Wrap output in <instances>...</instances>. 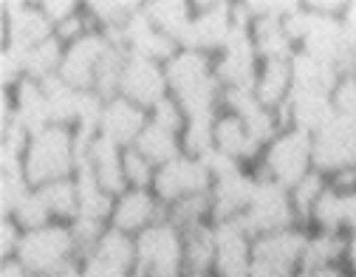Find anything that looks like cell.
I'll return each mask as SVG.
<instances>
[{
    "label": "cell",
    "mask_w": 356,
    "mask_h": 277,
    "mask_svg": "<svg viewBox=\"0 0 356 277\" xmlns=\"http://www.w3.org/2000/svg\"><path fill=\"white\" fill-rule=\"evenodd\" d=\"M260 63L263 60L254 49L249 31H238L224 45V52L215 54V77L224 90H252L257 82Z\"/></svg>",
    "instance_id": "obj_15"
},
{
    "label": "cell",
    "mask_w": 356,
    "mask_h": 277,
    "mask_svg": "<svg viewBox=\"0 0 356 277\" xmlns=\"http://www.w3.org/2000/svg\"><path fill=\"white\" fill-rule=\"evenodd\" d=\"M345 269L356 277V235H348V255H345Z\"/></svg>",
    "instance_id": "obj_42"
},
{
    "label": "cell",
    "mask_w": 356,
    "mask_h": 277,
    "mask_svg": "<svg viewBox=\"0 0 356 277\" xmlns=\"http://www.w3.org/2000/svg\"><path fill=\"white\" fill-rule=\"evenodd\" d=\"M212 184H215V178H212L209 167L201 159L181 153L178 159H172L156 170L153 193L161 201V207L167 209V207L184 201L190 196H209Z\"/></svg>",
    "instance_id": "obj_7"
},
{
    "label": "cell",
    "mask_w": 356,
    "mask_h": 277,
    "mask_svg": "<svg viewBox=\"0 0 356 277\" xmlns=\"http://www.w3.org/2000/svg\"><path fill=\"white\" fill-rule=\"evenodd\" d=\"M314 138V170L328 178L345 170H356V119L334 116Z\"/></svg>",
    "instance_id": "obj_11"
},
{
    "label": "cell",
    "mask_w": 356,
    "mask_h": 277,
    "mask_svg": "<svg viewBox=\"0 0 356 277\" xmlns=\"http://www.w3.org/2000/svg\"><path fill=\"white\" fill-rule=\"evenodd\" d=\"M145 15L159 31H164L167 37H172L178 45H181V37H184L187 26L193 23L195 6L187 3V0H147Z\"/></svg>",
    "instance_id": "obj_23"
},
{
    "label": "cell",
    "mask_w": 356,
    "mask_h": 277,
    "mask_svg": "<svg viewBox=\"0 0 356 277\" xmlns=\"http://www.w3.org/2000/svg\"><path fill=\"white\" fill-rule=\"evenodd\" d=\"M119 97H124L127 102L139 105L150 113L164 97H170L164 63H156L150 57L127 52L124 71H122V79H119Z\"/></svg>",
    "instance_id": "obj_10"
},
{
    "label": "cell",
    "mask_w": 356,
    "mask_h": 277,
    "mask_svg": "<svg viewBox=\"0 0 356 277\" xmlns=\"http://www.w3.org/2000/svg\"><path fill=\"white\" fill-rule=\"evenodd\" d=\"M254 235L246 229L243 218L215 223V277H252Z\"/></svg>",
    "instance_id": "obj_14"
},
{
    "label": "cell",
    "mask_w": 356,
    "mask_h": 277,
    "mask_svg": "<svg viewBox=\"0 0 356 277\" xmlns=\"http://www.w3.org/2000/svg\"><path fill=\"white\" fill-rule=\"evenodd\" d=\"M311 170H314V138L297 127L280 130L272 142L263 148V156L254 167V173L260 178H269L286 190H291Z\"/></svg>",
    "instance_id": "obj_3"
},
{
    "label": "cell",
    "mask_w": 356,
    "mask_h": 277,
    "mask_svg": "<svg viewBox=\"0 0 356 277\" xmlns=\"http://www.w3.org/2000/svg\"><path fill=\"white\" fill-rule=\"evenodd\" d=\"M345 235H356V190L345 193Z\"/></svg>",
    "instance_id": "obj_40"
},
{
    "label": "cell",
    "mask_w": 356,
    "mask_h": 277,
    "mask_svg": "<svg viewBox=\"0 0 356 277\" xmlns=\"http://www.w3.org/2000/svg\"><path fill=\"white\" fill-rule=\"evenodd\" d=\"M339 20H342V31H345V42H348L350 60L356 63V0H348L345 15Z\"/></svg>",
    "instance_id": "obj_39"
},
{
    "label": "cell",
    "mask_w": 356,
    "mask_h": 277,
    "mask_svg": "<svg viewBox=\"0 0 356 277\" xmlns=\"http://www.w3.org/2000/svg\"><path fill=\"white\" fill-rule=\"evenodd\" d=\"M170 97L184 108L187 119L218 116L224 102V88L215 77V57L181 49L170 63H164Z\"/></svg>",
    "instance_id": "obj_1"
},
{
    "label": "cell",
    "mask_w": 356,
    "mask_h": 277,
    "mask_svg": "<svg viewBox=\"0 0 356 277\" xmlns=\"http://www.w3.org/2000/svg\"><path fill=\"white\" fill-rule=\"evenodd\" d=\"M150 122H156V125H161V127H167V130H172V133L181 136V130H184V125H187V113H184V108L178 105L172 97H164V100L150 111Z\"/></svg>",
    "instance_id": "obj_37"
},
{
    "label": "cell",
    "mask_w": 356,
    "mask_h": 277,
    "mask_svg": "<svg viewBox=\"0 0 356 277\" xmlns=\"http://www.w3.org/2000/svg\"><path fill=\"white\" fill-rule=\"evenodd\" d=\"M193 6H195V15L181 37V49L215 57L218 52H224V45L238 34V26L232 17L235 3H227V0L215 3L212 0V3H193Z\"/></svg>",
    "instance_id": "obj_9"
},
{
    "label": "cell",
    "mask_w": 356,
    "mask_h": 277,
    "mask_svg": "<svg viewBox=\"0 0 356 277\" xmlns=\"http://www.w3.org/2000/svg\"><path fill=\"white\" fill-rule=\"evenodd\" d=\"M54 277H85V271H82L79 266H71V269H65V271H60V274H54Z\"/></svg>",
    "instance_id": "obj_43"
},
{
    "label": "cell",
    "mask_w": 356,
    "mask_h": 277,
    "mask_svg": "<svg viewBox=\"0 0 356 277\" xmlns=\"http://www.w3.org/2000/svg\"><path fill=\"white\" fill-rule=\"evenodd\" d=\"M17 260L34 277H54L71 266H79L71 223H49L34 232H26L17 249Z\"/></svg>",
    "instance_id": "obj_4"
},
{
    "label": "cell",
    "mask_w": 356,
    "mask_h": 277,
    "mask_svg": "<svg viewBox=\"0 0 356 277\" xmlns=\"http://www.w3.org/2000/svg\"><path fill=\"white\" fill-rule=\"evenodd\" d=\"M108 49H111V37L97 29L68 42L63 52V63H60V79L74 90H94L99 63Z\"/></svg>",
    "instance_id": "obj_13"
},
{
    "label": "cell",
    "mask_w": 356,
    "mask_h": 277,
    "mask_svg": "<svg viewBox=\"0 0 356 277\" xmlns=\"http://www.w3.org/2000/svg\"><path fill=\"white\" fill-rule=\"evenodd\" d=\"M291 71H294V90H305V94H331L339 82V71L323 60H314L302 52H294L291 57Z\"/></svg>",
    "instance_id": "obj_21"
},
{
    "label": "cell",
    "mask_w": 356,
    "mask_h": 277,
    "mask_svg": "<svg viewBox=\"0 0 356 277\" xmlns=\"http://www.w3.org/2000/svg\"><path fill=\"white\" fill-rule=\"evenodd\" d=\"M308 229H314V232L345 235V193H339L337 187H328V193L320 198L314 212H311Z\"/></svg>",
    "instance_id": "obj_30"
},
{
    "label": "cell",
    "mask_w": 356,
    "mask_h": 277,
    "mask_svg": "<svg viewBox=\"0 0 356 277\" xmlns=\"http://www.w3.org/2000/svg\"><path fill=\"white\" fill-rule=\"evenodd\" d=\"M12 218L20 223L23 232H34V229H42V226L54 223L51 209H49V204H46V198H42L40 190H31L26 196V201L12 212Z\"/></svg>",
    "instance_id": "obj_33"
},
{
    "label": "cell",
    "mask_w": 356,
    "mask_h": 277,
    "mask_svg": "<svg viewBox=\"0 0 356 277\" xmlns=\"http://www.w3.org/2000/svg\"><path fill=\"white\" fill-rule=\"evenodd\" d=\"M339 277H353V274H350V271H348V269H345V271H342V274H339Z\"/></svg>",
    "instance_id": "obj_46"
},
{
    "label": "cell",
    "mask_w": 356,
    "mask_h": 277,
    "mask_svg": "<svg viewBox=\"0 0 356 277\" xmlns=\"http://www.w3.org/2000/svg\"><path fill=\"white\" fill-rule=\"evenodd\" d=\"M243 223L254 238L300 226L294 204H291V193L286 187H280V184L257 175V190H254V198H252V204L243 215Z\"/></svg>",
    "instance_id": "obj_8"
},
{
    "label": "cell",
    "mask_w": 356,
    "mask_h": 277,
    "mask_svg": "<svg viewBox=\"0 0 356 277\" xmlns=\"http://www.w3.org/2000/svg\"><path fill=\"white\" fill-rule=\"evenodd\" d=\"M254 100L269 108V111H280L291 94H294V71H291V57H280V60H263L260 71H257V82L252 88Z\"/></svg>",
    "instance_id": "obj_20"
},
{
    "label": "cell",
    "mask_w": 356,
    "mask_h": 277,
    "mask_svg": "<svg viewBox=\"0 0 356 277\" xmlns=\"http://www.w3.org/2000/svg\"><path fill=\"white\" fill-rule=\"evenodd\" d=\"M184 277H215V274H204V271H184Z\"/></svg>",
    "instance_id": "obj_44"
},
{
    "label": "cell",
    "mask_w": 356,
    "mask_h": 277,
    "mask_svg": "<svg viewBox=\"0 0 356 277\" xmlns=\"http://www.w3.org/2000/svg\"><path fill=\"white\" fill-rule=\"evenodd\" d=\"M40 193L51 209L54 223H74L79 218V190H76L74 175L46 184V187H40Z\"/></svg>",
    "instance_id": "obj_29"
},
{
    "label": "cell",
    "mask_w": 356,
    "mask_h": 277,
    "mask_svg": "<svg viewBox=\"0 0 356 277\" xmlns=\"http://www.w3.org/2000/svg\"><path fill=\"white\" fill-rule=\"evenodd\" d=\"M184 232L167 218L136 235V277H184Z\"/></svg>",
    "instance_id": "obj_5"
},
{
    "label": "cell",
    "mask_w": 356,
    "mask_h": 277,
    "mask_svg": "<svg viewBox=\"0 0 356 277\" xmlns=\"http://www.w3.org/2000/svg\"><path fill=\"white\" fill-rule=\"evenodd\" d=\"M31 190H37V187H31V181L26 178L23 170L0 173V215H12L26 201V196Z\"/></svg>",
    "instance_id": "obj_34"
},
{
    "label": "cell",
    "mask_w": 356,
    "mask_h": 277,
    "mask_svg": "<svg viewBox=\"0 0 356 277\" xmlns=\"http://www.w3.org/2000/svg\"><path fill=\"white\" fill-rule=\"evenodd\" d=\"M63 52H65V45H63L57 37L40 42L37 49H31V52L26 54V77H31V79H37V82H49V79L60 77Z\"/></svg>",
    "instance_id": "obj_31"
},
{
    "label": "cell",
    "mask_w": 356,
    "mask_h": 277,
    "mask_svg": "<svg viewBox=\"0 0 356 277\" xmlns=\"http://www.w3.org/2000/svg\"><path fill=\"white\" fill-rule=\"evenodd\" d=\"M147 122H150V113L145 108L127 102L124 97H113V100H105L102 119H99V136L111 138V142L127 150L136 145V138L142 136Z\"/></svg>",
    "instance_id": "obj_18"
},
{
    "label": "cell",
    "mask_w": 356,
    "mask_h": 277,
    "mask_svg": "<svg viewBox=\"0 0 356 277\" xmlns=\"http://www.w3.org/2000/svg\"><path fill=\"white\" fill-rule=\"evenodd\" d=\"M23 229L20 223L12 218V215H3L0 218V260H9V258H17V249L23 244Z\"/></svg>",
    "instance_id": "obj_38"
},
{
    "label": "cell",
    "mask_w": 356,
    "mask_h": 277,
    "mask_svg": "<svg viewBox=\"0 0 356 277\" xmlns=\"http://www.w3.org/2000/svg\"><path fill=\"white\" fill-rule=\"evenodd\" d=\"M79 150L82 148H79L74 127L49 125L31 136L26 161H23V173L31 181V187H37V190L51 181L71 178L79 167Z\"/></svg>",
    "instance_id": "obj_2"
},
{
    "label": "cell",
    "mask_w": 356,
    "mask_h": 277,
    "mask_svg": "<svg viewBox=\"0 0 356 277\" xmlns=\"http://www.w3.org/2000/svg\"><path fill=\"white\" fill-rule=\"evenodd\" d=\"M254 190H257V175L249 167H241L235 173H227V175L215 178L212 193H209L212 223L243 218L249 204H252V198H254Z\"/></svg>",
    "instance_id": "obj_16"
},
{
    "label": "cell",
    "mask_w": 356,
    "mask_h": 277,
    "mask_svg": "<svg viewBox=\"0 0 356 277\" xmlns=\"http://www.w3.org/2000/svg\"><path fill=\"white\" fill-rule=\"evenodd\" d=\"M215 266V223L184 232V269L212 274Z\"/></svg>",
    "instance_id": "obj_27"
},
{
    "label": "cell",
    "mask_w": 356,
    "mask_h": 277,
    "mask_svg": "<svg viewBox=\"0 0 356 277\" xmlns=\"http://www.w3.org/2000/svg\"><path fill=\"white\" fill-rule=\"evenodd\" d=\"M308 232L311 229L305 226H291L283 232L254 238L252 277H297V271L302 269Z\"/></svg>",
    "instance_id": "obj_6"
},
{
    "label": "cell",
    "mask_w": 356,
    "mask_h": 277,
    "mask_svg": "<svg viewBox=\"0 0 356 277\" xmlns=\"http://www.w3.org/2000/svg\"><path fill=\"white\" fill-rule=\"evenodd\" d=\"M345 255H348V235L314 232L311 229L300 271H323L331 266H345Z\"/></svg>",
    "instance_id": "obj_22"
},
{
    "label": "cell",
    "mask_w": 356,
    "mask_h": 277,
    "mask_svg": "<svg viewBox=\"0 0 356 277\" xmlns=\"http://www.w3.org/2000/svg\"><path fill=\"white\" fill-rule=\"evenodd\" d=\"M328 187H331V178H328L325 173H320V170H311L305 178H300L294 187L289 190V193H291V204H294V212H297L300 226L308 229V223H311V212H314V207L320 204V198L328 193Z\"/></svg>",
    "instance_id": "obj_28"
},
{
    "label": "cell",
    "mask_w": 356,
    "mask_h": 277,
    "mask_svg": "<svg viewBox=\"0 0 356 277\" xmlns=\"http://www.w3.org/2000/svg\"><path fill=\"white\" fill-rule=\"evenodd\" d=\"M181 150L193 159H207L215 150V116H195L187 119L181 130Z\"/></svg>",
    "instance_id": "obj_32"
},
{
    "label": "cell",
    "mask_w": 356,
    "mask_h": 277,
    "mask_svg": "<svg viewBox=\"0 0 356 277\" xmlns=\"http://www.w3.org/2000/svg\"><path fill=\"white\" fill-rule=\"evenodd\" d=\"M156 164L147 161L136 148L124 150V184L127 190H153V178H156Z\"/></svg>",
    "instance_id": "obj_35"
},
{
    "label": "cell",
    "mask_w": 356,
    "mask_h": 277,
    "mask_svg": "<svg viewBox=\"0 0 356 277\" xmlns=\"http://www.w3.org/2000/svg\"><path fill=\"white\" fill-rule=\"evenodd\" d=\"M161 218H164V207L153 190H124L113 198L111 226L130 238L142 235L145 229H150Z\"/></svg>",
    "instance_id": "obj_17"
},
{
    "label": "cell",
    "mask_w": 356,
    "mask_h": 277,
    "mask_svg": "<svg viewBox=\"0 0 356 277\" xmlns=\"http://www.w3.org/2000/svg\"><path fill=\"white\" fill-rule=\"evenodd\" d=\"M133 148H136L147 161H153L156 167H161V164H167V161H172V159H178L184 153L181 150V136L156 125V122H147V127L142 130V136L136 138Z\"/></svg>",
    "instance_id": "obj_25"
},
{
    "label": "cell",
    "mask_w": 356,
    "mask_h": 277,
    "mask_svg": "<svg viewBox=\"0 0 356 277\" xmlns=\"http://www.w3.org/2000/svg\"><path fill=\"white\" fill-rule=\"evenodd\" d=\"M37 6L54 29H60L63 23H68V20H74L76 15L85 12L82 0H37Z\"/></svg>",
    "instance_id": "obj_36"
},
{
    "label": "cell",
    "mask_w": 356,
    "mask_h": 277,
    "mask_svg": "<svg viewBox=\"0 0 356 277\" xmlns=\"http://www.w3.org/2000/svg\"><path fill=\"white\" fill-rule=\"evenodd\" d=\"M0 277H34L17 258H9V260H0Z\"/></svg>",
    "instance_id": "obj_41"
},
{
    "label": "cell",
    "mask_w": 356,
    "mask_h": 277,
    "mask_svg": "<svg viewBox=\"0 0 356 277\" xmlns=\"http://www.w3.org/2000/svg\"><path fill=\"white\" fill-rule=\"evenodd\" d=\"M215 150L241 161L243 167H252V170L257 167V161L263 156V148L252 138L246 122L227 108H220L215 116Z\"/></svg>",
    "instance_id": "obj_19"
},
{
    "label": "cell",
    "mask_w": 356,
    "mask_h": 277,
    "mask_svg": "<svg viewBox=\"0 0 356 277\" xmlns=\"http://www.w3.org/2000/svg\"><path fill=\"white\" fill-rule=\"evenodd\" d=\"M139 9L142 3H136V0H85V15L91 17L94 29L111 37L122 34Z\"/></svg>",
    "instance_id": "obj_24"
},
{
    "label": "cell",
    "mask_w": 356,
    "mask_h": 277,
    "mask_svg": "<svg viewBox=\"0 0 356 277\" xmlns=\"http://www.w3.org/2000/svg\"><path fill=\"white\" fill-rule=\"evenodd\" d=\"M88 258H97V260H102V263H108L113 269L136 274V238H130V235L119 232V229L108 226L105 235L99 238V244L94 246V252Z\"/></svg>",
    "instance_id": "obj_26"
},
{
    "label": "cell",
    "mask_w": 356,
    "mask_h": 277,
    "mask_svg": "<svg viewBox=\"0 0 356 277\" xmlns=\"http://www.w3.org/2000/svg\"><path fill=\"white\" fill-rule=\"evenodd\" d=\"M0 12H3L0 15V20H3V45L20 54H29L40 42L54 37V26L40 12L37 0L34 3H29V0H15V3L3 0Z\"/></svg>",
    "instance_id": "obj_12"
},
{
    "label": "cell",
    "mask_w": 356,
    "mask_h": 277,
    "mask_svg": "<svg viewBox=\"0 0 356 277\" xmlns=\"http://www.w3.org/2000/svg\"><path fill=\"white\" fill-rule=\"evenodd\" d=\"M297 277H317V274H311V271H297Z\"/></svg>",
    "instance_id": "obj_45"
}]
</instances>
